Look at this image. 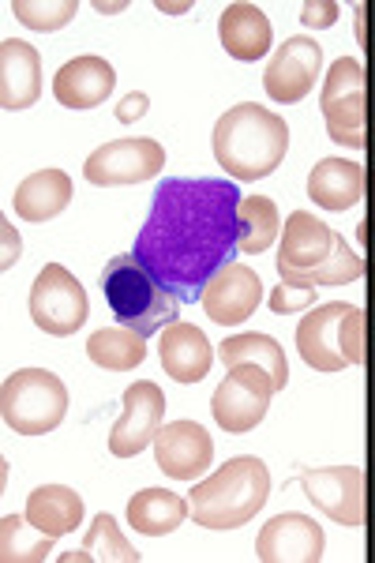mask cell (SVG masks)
Here are the masks:
<instances>
[{
  "label": "cell",
  "instance_id": "cell-1",
  "mask_svg": "<svg viewBox=\"0 0 375 563\" xmlns=\"http://www.w3.org/2000/svg\"><path fill=\"white\" fill-rule=\"evenodd\" d=\"M132 256L180 305L241 256V188L222 177H169L151 199Z\"/></svg>",
  "mask_w": 375,
  "mask_h": 563
},
{
  "label": "cell",
  "instance_id": "cell-2",
  "mask_svg": "<svg viewBox=\"0 0 375 563\" xmlns=\"http://www.w3.org/2000/svg\"><path fill=\"white\" fill-rule=\"evenodd\" d=\"M289 151V124L274 109L241 102L214 124V162L233 180H263Z\"/></svg>",
  "mask_w": 375,
  "mask_h": 563
},
{
  "label": "cell",
  "instance_id": "cell-3",
  "mask_svg": "<svg viewBox=\"0 0 375 563\" xmlns=\"http://www.w3.org/2000/svg\"><path fill=\"white\" fill-rule=\"evenodd\" d=\"M271 496V470L255 455H236L207 481H196L188 504L203 530H241L263 511Z\"/></svg>",
  "mask_w": 375,
  "mask_h": 563
},
{
  "label": "cell",
  "instance_id": "cell-4",
  "mask_svg": "<svg viewBox=\"0 0 375 563\" xmlns=\"http://www.w3.org/2000/svg\"><path fill=\"white\" fill-rule=\"evenodd\" d=\"M102 297H106L109 312H113L117 327H128V331L143 334V339H151V334L177 323L180 301L132 256V252H121V256L106 260Z\"/></svg>",
  "mask_w": 375,
  "mask_h": 563
},
{
  "label": "cell",
  "instance_id": "cell-5",
  "mask_svg": "<svg viewBox=\"0 0 375 563\" xmlns=\"http://www.w3.org/2000/svg\"><path fill=\"white\" fill-rule=\"evenodd\" d=\"M0 413H4V424L12 432L45 435L68 413V387H64L57 372L20 368L0 387Z\"/></svg>",
  "mask_w": 375,
  "mask_h": 563
},
{
  "label": "cell",
  "instance_id": "cell-6",
  "mask_svg": "<svg viewBox=\"0 0 375 563\" xmlns=\"http://www.w3.org/2000/svg\"><path fill=\"white\" fill-rule=\"evenodd\" d=\"M319 113L327 121V135L338 147H364V117H368V76L356 57L334 60L319 90Z\"/></svg>",
  "mask_w": 375,
  "mask_h": 563
},
{
  "label": "cell",
  "instance_id": "cell-7",
  "mask_svg": "<svg viewBox=\"0 0 375 563\" xmlns=\"http://www.w3.org/2000/svg\"><path fill=\"white\" fill-rule=\"evenodd\" d=\"M87 289L60 263H45L31 286V320L53 339H68L87 323Z\"/></svg>",
  "mask_w": 375,
  "mask_h": 563
},
{
  "label": "cell",
  "instance_id": "cell-8",
  "mask_svg": "<svg viewBox=\"0 0 375 563\" xmlns=\"http://www.w3.org/2000/svg\"><path fill=\"white\" fill-rule=\"evenodd\" d=\"M274 395H278V390H274L271 372H263L255 365H236L230 368V376L218 384L214 398H210V413H214L222 432L244 435L267 417Z\"/></svg>",
  "mask_w": 375,
  "mask_h": 563
},
{
  "label": "cell",
  "instance_id": "cell-9",
  "mask_svg": "<svg viewBox=\"0 0 375 563\" xmlns=\"http://www.w3.org/2000/svg\"><path fill=\"white\" fill-rule=\"evenodd\" d=\"M166 166V147L158 140H113L106 147H98L84 162V177L98 188H117V185H143L154 180Z\"/></svg>",
  "mask_w": 375,
  "mask_h": 563
},
{
  "label": "cell",
  "instance_id": "cell-10",
  "mask_svg": "<svg viewBox=\"0 0 375 563\" xmlns=\"http://www.w3.org/2000/svg\"><path fill=\"white\" fill-rule=\"evenodd\" d=\"M323 71V49H319L316 38H286L278 45V53L271 57L267 71H263V90H267L271 102L293 106L305 102L316 90V79Z\"/></svg>",
  "mask_w": 375,
  "mask_h": 563
},
{
  "label": "cell",
  "instance_id": "cell-11",
  "mask_svg": "<svg viewBox=\"0 0 375 563\" xmlns=\"http://www.w3.org/2000/svg\"><path fill=\"white\" fill-rule=\"evenodd\" d=\"M166 417V395L154 379H140L124 390V413L109 432V455L113 459H135L154 443Z\"/></svg>",
  "mask_w": 375,
  "mask_h": 563
},
{
  "label": "cell",
  "instance_id": "cell-12",
  "mask_svg": "<svg viewBox=\"0 0 375 563\" xmlns=\"http://www.w3.org/2000/svg\"><path fill=\"white\" fill-rule=\"evenodd\" d=\"M300 488L331 522H364V470L361 466H319L300 470Z\"/></svg>",
  "mask_w": 375,
  "mask_h": 563
},
{
  "label": "cell",
  "instance_id": "cell-13",
  "mask_svg": "<svg viewBox=\"0 0 375 563\" xmlns=\"http://www.w3.org/2000/svg\"><path fill=\"white\" fill-rule=\"evenodd\" d=\"M327 538L323 526L308 515L286 511L274 515V519L260 530L255 541V560L260 563H319L323 560Z\"/></svg>",
  "mask_w": 375,
  "mask_h": 563
},
{
  "label": "cell",
  "instance_id": "cell-14",
  "mask_svg": "<svg viewBox=\"0 0 375 563\" xmlns=\"http://www.w3.org/2000/svg\"><path fill=\"white\" fill-rule=\"evenodd\" d=\"M350 308L353 305H345V301H327L300 320L297 350L308 368L342 372L350 365V357H345V316H350Z\"/></svg>",
  "mask_w": 375,
  "mask_h": 563
},
{
  "label": "cell",
  "instance_id": "cell-15",
  "mask_svg": "<svg viewBox=\"0 0 375 563\" xmlns=\"http://www.w3.org/2000/svg\"><path fill=\"white\" fill-rule=\"evenodd\" d=\"M154 462L173 481H196L214 466V440L203 424L173 421L154 435Z\"/></svg>",
  "mask_w": 375,
  "mask_h": 563
},
{
  "label": "cell",
  "instance_id": "cell-16",
  "mask_svg": "<svg viewBox=\"0 0 375 563\" xmlns=\"http://www.w3.org/2000/svg\"><path fill=\"white\" fill-rule=\"evenodd\" d=\"M260 301H263L260 275H255L252 267H244V263H230V267H222L207 282L203 301L199 305H203V312L214 323L236 327V323L249 320L255 308H260Z\"/></svg>",
  "mask_w": 375,
  "mask_h": 563
},
{
  "label": "cell",
  "instance_id": "cell-17",
  "mask_svg": "<svg viewBox=\"0 0 375 563\" xmlns=\"http://www.w3.org/2000/svg\"><path fill=\"white\" fill-rule=\"evenodd\" d=\"M117 87V71L106 57H76L68 65H60V71L53 76V98L64 109H95L102 106Z\"/></svg>",
  "mask_w": 375,
  "mask_h": 563
},
{
  "label": "cell",
  "instance_id": "cell-18",
  "mask_svg": "<svg viewBox=\"0 0 375 563\" xmlns=\"http://www.w3.org/2000/svg\"><path fill=\"white\" fill-rule=\"evenodd\" d=\"M42 95V53L31 42H0V106L31 109Z\"/></svg>",
  "mask_w": 375,
  "mask_h": 563
},
{
  "label": "cell",
  "instance_id": "cell-19",
  "mask_svg": "<svg viewBox=\"0 0 375 563\" xmlns=\"http://www.w3.org/2000/svg\"><path fill=\"white\" fill-rule=\"evenodd\" d=\"M218 38H222V49L230 53L233 60H252L267 57L274 31L271 20L260 4H249V0H236V4H225L222 20H218Z\"/></svg>",
  "mask_w": 375,
  "mask_h": 563
},
{
  "label": "cell",
  "instance_id": "cell-20",
  "mask_svg": "<svg viewBox=\"0 0 375 563\" xmlns=\"http://www.w3.org/2000/svg\"><path fill=\"white\" fill-rule=\"evenodd\" d=\"M338 233L327 222H319L312 211H293L286 218V233H282L278 267L286 271H316L319 263L331 260Z\"/></svg>",
  "mask_w": 375,
  "mask_h": 563
},
{
  "label": "cell",
  "instance_id": "cell-21",
  "mask_svg": "<svg viewBox=\"0 0 375 563\" xmlns=\"http://www.w3.org/2000/svg\"><path fill=\"white\" fill-rule=\"evenodd\" d=\"M210 361H214V350H210L207 334L196 323L177 320L162 331V368H166L169 379H177V384H199V379H207Z\"/></svg>",
  "mask_w": 375,
  "mask_h": 563
},
{
  "label": "cell",
  "instance_id": "cell-22",
  "mask_svg": "<svg viewBox=\"0 0 375 563\" xmlns=\"http://www.w3.org/2000/svg\"><path fill=\"white\" fill-rule=\"evenodd\" d=\"M364 185H368V174H364L361 162L350 158H323L308 174V196L323 211H350V207L361 203Z\"/></svg>",
  "mask_w": 375,
  "mask_h": 563
},
{
  "label": "cell",
  "instance_id": "cell-23",
  "mask_svg": "<svg viewBox=\"0 0 375 563\" xmlns=\"http://www.w3.org/2000/svg\"><path fill=\"white\" fill-rule=\"evenodd\" d=\"M68 203H71V177L64 174V169H38V174L26 177L12 196L15 218L34 222V225L57 218Z\"/></svg>",
  "mask_w": 375,
  "mask_h": 563
},
{
  "label": "cell",
  "instance_id": "cell-24",
  "mask_svg": "<svg viewBox=\"0 0 375 563\" xmlns=\"http://www.w3.org/2000/svg\"><path fill=\"white\" fill-rule=\"evenodd\" d=\"M23 515L34 530L49 533V538H64V533H76L79 522H84V499L68 485H42L26 496Z\"/></svg>",
  "mask_w": 375,
  "mask_h": 563
},
{
  "label": "cell",
  "instance_id": "cell-25",
  "mask_svg": "<svg viewBox=\"0 0 375 563\" xmlns=\"http://www.w3.org/2000/svg\"><path fill=\"white\" fill-rule=\"evenodd\" d=\"M191 515L185 496L166 493V488H143L128 499V526L143 538H166Z\"/></svg>",
  "mask_w": 375,
  "mask_h": 563
},
{
  "label": "cell",
  "instance_id": "cell-26",
  "mask_svg": "<svg viewBox=\"0 0 375 563\" xmlns=\"http://www.w3.org/2000/svg\"><path fill=\"white\" fill-rule=\"evenodd\" d=\"M218 357H222L225 368H236V365H255L263 372H271L274 379V390H286L289 384V361H286V350L282 342H274L271 334H233L218 346Z\"/></svg>",
  "mask_w": 375,
  "mask_h": 563
},
{
  "label": "cell",
  "instance_id": "cell-27",
  "mask_svg": "<svg viewBox=\"0 0 375 563\" xmlns=\"http://www.w3.org/2000/svg\"><path fill=\"white\" fill-rule=\"evenodd\" d=\"M57 560L60 563H140L143 556L128 544L113 515L102 511L95 522H90L84 544H79L76 552H60Z\"/></svg>",
  "mask_w": 375,
  "mask_h": 563
},
{
  "label": "cell",
  "instance_id": "cell-28",
  "mask_svg": "<svg viewBox=\"0 0 375 563\" xmlns=\"http://www.w3.org/2000/svg\"><path fill=\"white\" fill-rule=\"evenodd\" d=\"M278 275L286 286H297V289H316V286H350L364 275V256L361 252H353L345 238L338 233L334 238V252L327 263H319L316 271H286L278 267Z\"/></svg>",
  "mask_w": 375,
  "mask_h": 563
},
{
  "label": "cell",
  "instance_id": "cell-29",
  "mask_svg": "<svg viewBox=\"0 0 375 563\" xmlns=\"http://www.w3.org/2000/svg\"><path fill=\"white\" fill-rule=\"evenodd\" d=\"M87 357L106 372H132L146 361V342L128 327H102L90 334Z\"/></svg>",
  "mask_w": 375,
  "mask_h": 563
},
{
  "label": "cell",
  "instance_id": "cell-30",
  "mask_svg": "<svg viewBox=\"0 0 375 563\" xmlns=\"http://www.w3.org/2000/svg\"><path fill=\"white\" fill-rule=\"evenodd\" d=\"M282 230L278 203L271 196H244L241 199V252L244 256H260L267 252Z\"/></svg>",
  "mask_w": 375,
  "mask_h": 563
},
{
  "label": "cell",
  "instance_id": "cell-31",
  "mask_svg": "<svg viewBox=\"0 0 375 563\" xmlns=\"http://www.w3.org/2000/svg\"><path fill=\"white\" fill-rule=\"evenodd\" d=\"M53 541L49 533L34 530L31 522H26V515H8L4 522H0V560L4 563H42L49 560L53 552Z\"/></svg>",
  "mask_w": 375,
  "mask_h": 563
},
{
  "label": "cell",
  "instance_id": "cell-32",
  "mask_svg": "<svg viewBox=\"0 0 375 563\" xmlns=\"http://www.w3.org/2000/svg\"><path fill=\"white\" fill-rule=\"evenodd\" d=\"M12 12L15 20L26 23L31 31H60L76 20L79 4L76 0H12Z\"/></svg>",
  "mask_w": 375,
  "mask_h": 563
},
{
  "label": "cell",
  "instance_id": "cell-33",
  "mask_svg": "<svg viewBox=\"0 0 375 563\" xmlns=\"http://www.w3.org/2000/svg\"><path fill=\"white\" fill-rule=\"evenodd\" d=\"M312 301H316L312 289H297V286H286V282H282V286L271 294V312H274V316L305 312V308L312 305Z\"/></svg>",
  "mask_w": 375,
  "mask_h": 563
},
{
  "label": "cell",
  "instance_id": "cell-34",
  "mask_svg": "<svg viewBox=\"0 0 375 563\" xmlns=\"http://www.w3.org/2000/svg\"><path fill=\"white\" fill-rule=\"evenodd\" d=\"M338 15H342V4H338V0H308V4L300 8V23L312 26V31L334 26Z\"/></svg>",
  "mask_w": 375,
  "mask_h": 563
},
{
  "label": "cell",
  "instance_id": "cell-35",
  "mask_svg": "<svg viewBox=\"0 0 375 563\" xmlns=\"http://www.w3.org/2000/svg\"><path fill=\"white\" fill-rule=\"evenodd\" d=\"M345 357L350 365H364V312L356 305L345 316Z\"/></svg>",
  "mask_w": 375,
  "mask_h": 563
},
{
  "label": "cell",
  "instance_id": "cell-36",
  "mask_svg": "<svg viewBox=\"0 0 375 563\" xmlns=\"http://www.w3.org/2000/svg\"><path fill=\"white\" fill-rule=\"evenodd\" d=\"M4 249H8V252H4V267H12V263L23 256V252H20L23 244H20V238H15L12 225H8V222H4Z\"/></svg>",
  "mask_w": 375,
  "mask_h": 563
},
{
  "label": "cell",
  "instance_id": "cell-37",
  "mask_svg": "<svg viewBox=\"0 0 375 563\" xmlns=\"http://www.w3.org/2000/svg\"><path fill=\"white\" fill-rule=\"evenodd\" d=\"M124 102L128 106H121V121H132V117H140L143 109H146V98L143 95H128Z\"/></svg>",
  "mask_w": 375,
  "mask_h": 563
},
{
  "label": "cell",
  "instance_id": "cell-38",
  "mask_svg": "<svg viewBox=\"0 0 375 563\" xmlns=\"http://www.w3.org/2000/svg\"><path fill=\"white\" fill-rule=\"evenodd\" d=\"M372 233H375V180H372Z\"/></svg>",
  "mask_w": 375,
  "mask_h": 563
},
{
  "label": "cell",
  "instance_id": "cell-39",
  "mask_svg": "<svg viewBox=\"0 0 375 563\" xmlns=\"http://www.w3.org/2000/svg\"><path fill=\"white\" fill-rule=\"evenodd\" d=\"M372 297H375V282H372Z\"/></svg>",
  "mask_w": 375,
  "mask_h": 563
}]
</instances>
